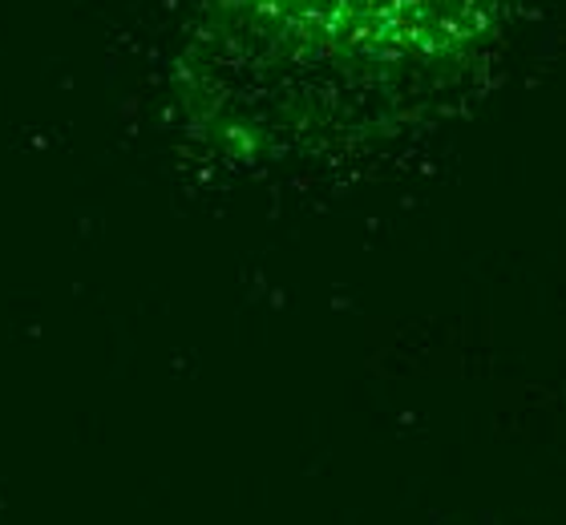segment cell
I'll return each mask as SVG.
<instances>
[{"mask_svg":"<svg viewBox=\"0 0 566 525\" xmlns=\"http://www.w3.org/2000/svg\"><path fill=\"white\" fill-rule=\"evenodd\" d=\"M307 45L373 57H433L461 49L485 24L494 0H223Z\"/></svg>","mask_w":566,"mask_h":525,"instance_id":"obj_1","label":"cell"}]
</instances>
